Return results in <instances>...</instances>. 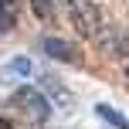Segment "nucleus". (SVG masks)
<instances>
[{
  "instance_id": "1",
  "label": "nucleus",
  "mask_w": 129,
  "mask_h": 129,
  "mask_svg": "<svg viewBox=\"0 0 129 129\" xmlns=\"http://www.w3.org/2000/svg\"><path fill=\"white\" fill-rule=\"evenodd\" d=\"M68 14H71V24L78 27L82 38H92L95 41L102 34L105 20H102V10L95 7V0H68Z\"/></svg>"
},
{
  "instance_id": "2",
  "label": "nucleus",
  "mask_w": 129,
  "mask_h": 129,
  "mask_svg": "<svg viewBox=\"0 0 129 129\" xmlns=\"http://www.w3.org/2000/svg\"><path fill=\"white\" fill-rule=\"evenodd\" d=\"M14 105L17 109H24L27 116H34V119H51V102H48V95L41 88H34V85H20L17 92H14Z\"/></svg>"
},
{
  "instance_id": "3",
  "label": "nucleus",
  "mask_w": 129,
  "mask_h": 129,
  "mask_svg": "<svg viewBox=\"0 0 129 129\" xmlns=\"http://www.w3.org/2000/svg\"><path fill=\"white\" fill-rule=\"evenodd\" d=\"M95 41L105 48V54H112V58H122V54H129V31H126V27L105 24L102 34H99Z\"/></svg>"
},
{
  "instance_id": "4",
  "label": "nucleus",
  "mask_w": 129,
  "mask_h": 129,
  "mask_svg": "<svg viewBox=\"0 0 129 129\" xmlns=\"http://www.w3.org/2000/svg\"><path fill=\"white\" fill-rule=\"evenodd\" d=\"M41 51L51 54V58H58V61H71V64L78 61V51L68 44V41H61V38H44L41 41Z\"/></svg>"
},
{
  "instance_id": "5",
  "label": "nucleus",
  "mask_w": 129,
  "mask_h": 129,
  "mask_svg": "<svg viewBox=\"0 0 129 129\" xmlns=\"http://www.w3.org/2000/svg\"><path fill=\"white\" fill-rule=\"evenodd\" d=\"M95 116L99 119H102V122H109L112 129H129V119L122 116V112H116V109H112V105H95Z\"/></svg>"
},
{
  "instance_id": "6",
  "label": "nucleus",
  "mask_w": 129,
  "mask_h": 129,
  "mask_svg": "<svg viewBox=\"0 0 129 129\" xmlns=\"http://www.w3.org/2000/svg\"><path fill=\"white\" fill-rule=\"evenodd\" d=\"M31 10H34L38 20H51L54 17V4L51 0H31Z\"/></svg>"
},
{
  "instance_id": "7",
  "label": "nucleus",
  "mask_w": 129,
  "mask_h": 129,
  "mask_svg": "<svg viewBox=\"0 0 129 129\" xmlns=\"http://www.w3.org/2000/svg\"><path fill=\"white\" fill-rule=\"evenodd\" d=\"M10 71H20V75H27V71H31V61H27V58H17V61L10 64Z\"/></svg>"
},
{
  "instance_id": "8",
  "label": "nucleus",
  "mask_w": 129,
  "mask_h": 129,
  "mask_svg": "<svg viewBox=\"0 0 129 129\" xmlns=\"http://www.w3.org/2000/svg\"><path fill=\"white\" fill-rule=\"evenodd\" d=\"M126 78H129V64H126Z\"/></svg>"
}]
</instances>
